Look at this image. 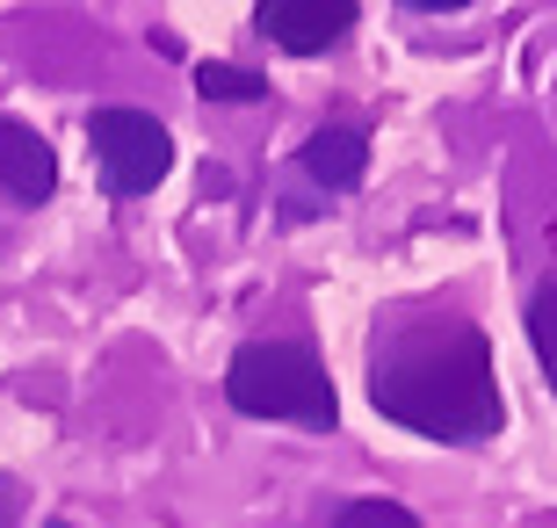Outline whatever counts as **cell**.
<instances>
[{"mask_svg": "<svg viewBox=\"0 0 557 528\" xmlns=\"http://www.w3.org/2000/svg\"><path fill=\"white\" fill-rule=\"evenodd\" d=\"M529 347H536L543 377H550V391H557V283H543L536 297H529Z\"/></svg>", "mask_w": 557, "mask_h": 528, "instance_id": "obj_8", "label": "cell"}, {"mask_svg": "<svg viewBox=\"0 0 557 528\" xmlns=\"http://www.w3.org/2000/svg\"><path fill=\"white\" fill-rule=\"evenodd\" d=\"M261 37L283 44L289 59H319L355 29V0H261L253 8Z\"/></svg>", "mask_w": 557, "mask_h": 528, "instance_id": "obj_4", "label": "cell"}, {"mask_svg": "<svg viewBox=\"0 0 557 528\" xmlns=\"http://www.w3.org/2000/svg\"><path fill=\"white\" fill-rule=\"evenodd\" d=\"M406 8H420V15H456V8H471V0H406Z\"/></svg>", "mask_w": 557, "mask_h": 528, "instance_id": "obj_10", "label": "cell"}, {"mask_svg": "<svg viewBox=\"0 0 557 528\" xmlns=\"http://www.w3.org/2000/svg\"><path fill=\"white\" fill-rule=\"evenodd\" d=\"M0 528H8V507H0Z\"/></svg>", "mask_w": 557, "mask_h": 528, "instance_id": "obj_12", "label": "cell"}, {"mask_svg": "<svg viewBox=\"0 0 557 528\" xmlns=\"http://www.w3.org/2000/svg\"><path fill=\"white\" fill-rule=\"evenodd\" d=\"M225 398L247 420H297L319 434L341 427V391L311 341H247L225 369Z\"/></svg>", "mask_w": 557, "mask_h": 528, "instance_id": "obj_2", "label": "cell"}, {"mask_svg": "<svg viewBox=\"0 0 557 528\" xmlns=\"http://www.w3.org/2000/svg\"><path fill=\"white\" fill-rule=\"evenodd\" d=\"M333 528H420V521L398 500H348V507L333 514Z\"/></svg>", "mask_w": 557, "mask_h": 528, "instance_id": "obj_9", "label": "cell"}, {"mask_svg": "<svg viewBox=\"0 0 557 528\" xmlns=\"http://www.w3.org/2000/svg\"><path fill=\"white\" fill-rule=\"evenodd\" d=\"M0 196H15V204H51L59 196V152L29 123H0Z\"/></svg>", "mask_w": 557, "mask_h": 528, "instance_id": "obj_5", "label": "cell"}, {"mask_svg": "<svg viewBox=\"0 0 557 528\" xmlns=\"http://www.w3.org/2000/svg\"><path fill=\"white\" fill-rule=\"evenodd\" d=\"M297 167H305L319 188H355V182H362V167H370V138L348 131V123H326V131H311V138H305Z\"/></svg>", "mask_w": 557, "mask_h": 528, "instance_id": "obj_6", "label": "cell"}, {"mask_svg": "<svg viewBox=\"0 0 557 528\" xmlns=\"http://www.w3.org/2000/svg\"><path fill=\"white\" fill-rule=\"evenodd\" d=\"M87 145L102 160L109 196H152L174 167V131L145 109H95L87 116Z\"/></svg>", "mask_w": 557, "mask_h": 528, "instance_id": "obj_3", "label": "cell"}, {"mask_svg": "<svg viewBox=\"0 0 557 528\" xmlns=\"http://www.w3.org/2000/svg\"><path fill=\"white\" fill-rule=\"evenodd\" d=\"M370 406L442 449L493 442L507 406L485 326L456 305H392L370 333Z\"/></svg>", "mask_w": 557, "mask_h": 528, "instance_id": "obj_1", "label": "cell"}, {"mask_svg": "<svg viewBox=\"0 0 557 528\" xmlns=\"http://www.w3.org/2000/svg\"><path fill=\"white\" fill-rule=\"evenodd\" d=\"M196 95H203V102H269V81L247 73V65L210 59V65H196Z\"/></svg>", "mask_w": 557, "mask_h": 528, "instance_id": "obj_7", "label": "cell"}, {"mask_svg": "<svg viewBox=\"0 0 557 528\" xmlns=\"http://www.w3.org/2000/svg\"><path fill=\"white\" fill-rule=\"evenodd\" d=\"M44 528H73V521H44Z\"/></svg>", "mask_w": 557, "mask_h": 528, "instance_id": "obj_11", "label": "cell"}]
</instances>
